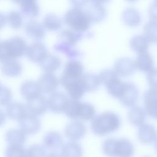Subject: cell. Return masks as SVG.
<instances>
[{"label": "cell", "mask_w": 157, "mask_h": 157, "mask_svg": "<svg viewBox=\"0 0 157 157\" xmlns=\"http://www.w3.org/2000/svg\"><path fill=\"white\" fill-rule=\"evenodd\" d=\"M47 54L45 45L40 41H36L28 46L25 55L30 61L39 64Z\"/></svg>", "instance_id": "14"}, {"label": "cell", "mask_w": 157, "mask_h": 157, "mask_svg": "<svg viewBox=\"0 0 157 157\" xmlns=\"http://www.w3.org/2000/svg\"><path fill=\"white\" fill-rule=\"evenodd\" d=\"M18 122L19 128L26 135L35 134L41 128V122L39 117L28 112Z\"/></svg>", "instance_id": "10"}, {"label": "cell", "mask_w": 157, "mask_h": 157, "mask_svg": "<svg viewBox=\"0 0 157 157\" xmlns=\"http://www.w3.org/2000/svg\"><path fill=\"white\" fill-rule=\"evenodd\" d=\"M80 100L70 99L69 103L64 110V113L69 119L73 120H78L80 108L81 105Z\"/></svg>", "instance_id": "37"}, {"label": "cell", "mask_w": 157, "mask_h": 157, "mask_svg": "<svg viewBox=\"0 0 157 157\" xmlns=\"http://www.w3.org/2000/svg\"><path fill=\"white\" fill-rule=\"evenodd\" d=\"M59 83L66 91L67 95L71 99L80 100L86 93L81 81V77L75 80L59 78Z\"/></svg>", "instance_id": "6"}, {"label": "cell", "mask_w": 157, "mask_h": 157, "mask_svg": "<svg viewBox=\"0 0 157 157\" xmlns=\"http://www.w3.org/2000/svg\"><path fill=\"white\" fill-rule=\"evenodd\" d=\"M90 0H69L72 7L80 8L84 7Z\"/></svg>", "instance_id": "45"}, {"label": "cell", "mask_w": 157, "mask_h": 157, "mask_svg": "<svg viewBox=\"0 0 157 157\" xmlns=\"http://www.w3.org/2000/svg\"><path fill=\"white\" fill-rule=\"evenodd\" d=\"M154 147H155V150L156 153H157V139H156L155 142H154Z\"/></svg>", "instance_id": "51"}, {"label": "cell", "mask_w": 157, "mask_h": 157, "mask_svg": "<svg viewBox=\"0 0 157 157\" xmlns=\"http://www.w3.org/2000/svg\"><path fill=\"white\" fill-rule=\"evenodd\" d=\"M53 48L55 51L65 55L67 57L71 59H75L80 55V52L75 47L67 45L66 44L57 41L55 44Z\"/></svg>", "instance_id": "35"}, {"label": "cell", "mask_w": 157, "mask_h": 157, "mask_svg": "<svg viewBox=\"0 0 157 157\" xmlns=\"http://www.w3.org/2000/svg\"><path fill=\"white\" fill-rule=\"evenodd\" d=\"M81 81L86 93L96 91L101 85L98 75L94 73L83 74L81 77Z\"/></svg>", "instance_id": "32"}, {"label": "cell", "mask_w": 157, "mask_h": 157, "mask_svg": "<svg viewBox=\"0 0 157 157\" xmlns=\"http://www.w3.org/2000/svg\"><path fill=\"white\" fill-rule=\"evenodd\" d=\"M143 103L147 115L157 120V88H150L145 91Z\"/></svg>", "instance_id": "9"}, {"label": "cell", "mask_w": 157, "mask_h": 157, "mask_svg": "<svg viewBox=\"0 0 157 157\" xmlns=\"http://www.w3.org/2000/svg\"><path fill=\"white\" fill-rule=\"evenodd\" d=\"M47 157H64L61 153L55 151H52L50 153H48Z\"/></svg>", "instance_id": "48"}, {"label": "cell", "mask_w": 157, "mask_h": 157, "mask_svg": "<svg viewBox=\"0 0 157 157\" xmlns=\"http://www.w3.org/2000/svg\"><path fill=\"white\" fill-rule=\"evenodd\" d=\"M7 23V16L4 13L0 12V30L5 27Z\"/></svg>", "instance_id": "46"}, {"label": "cell", "mask_w": 157, "mask_h": 157, "mask_svg": "<svg viewBox=\"0 0 157 157\" xmlns=\"http://www.w3.org/2000/svg\"><path fill=\"white\" fill-rule=\"evenodd\" d=\"M121 20L128 27H138L142 22V16L139 11L134 7H127L122 12Z\"/></svg>", "instance_id": "19"}, {"label": "cell", "mask_w": 157, "mask_h": 157, "mask_svg": "<svg viewBox=\"0 0 157 157\" xmlns=\"http://www.w3.org/2000/svg\"><path fill=\"white\" fill-rule=\"evenodd\" d=\"M26 136L20 128H12L6 132L5 140L9 145L23 146L27 139Z\"/></svg>", "instance_id": "27"}, {"label": "cell", "mask_w": 157, "mask_h": 157, "mask_svg": "<svg viewBox=\"0 0 157 157\" xmlns=\"http://www.w3.org/2000/svg\"><path fill=\"white\" fill-rule=\"evenodd\" d=\"M96 110L91 103L81 102L78 120L83 121H91L96 116Z\"/></svg>", "instance_id": "34"}, {"label": "cell", "mask_w": 157, "mask_h": 157, "mask_svg": "<svg viewBox=\"0 0 157 157\" xmlns=\"http://www.w3.org/2000/svg\"><path fill=\"white\" fill-rule=\"evenodd\" d=\"M28 113L26 105L20 102H12L6 107L7 118L18 121Z\"/></svg>", "instance_id": "22"}, {"label": "cell", "mask_w": 157, "mask_h": 157, "mask_svg": "<svg viewBox=\"0 0 157 157\" xmlns=\"http://www.w3.org/2000/svg\"><path fill=\"white\" fill-rule=\"evenodd\" d=\"M20 12L23 16L33 20L37 18L40 13V8L37 1L28 2L20 6Z\"/></svg>", "instance_id": "33"}, {"label": "cell", "mask_w": 157, "mask_h": 157, "mask_svg": "<svg viewBox=\"0 0 157 157\" xmlns=\"http://www.w3.org/2000/svg\"><path fill=\"white\" fill-rule=\"evenodd\" d=\"M147 116L144 108L136 105L130 108L128 113V120L132 126L139 127L145 123Z\"/></svg>", "instance_id": "26"}, {"label": "cell", "mask_w": 157, "mask_h": 157, "mask_svg": "<svg viewBox=\"0 0 157 157\" xmlns=\"http://www.w3.org/2000/svg\"><path fill=\"white\" fill-rule=\"evenodd\" d=\"M5 157H26V150L21 145H8L4 153Z\"/></svg>", "instance_id": "40"}, {"label": "cell", "mask_w": 157, "mask_h": 157, "mask_svg": "<svg viewBox=\"0 0 157 157\" xmlns=\"http://www.w3.org/2000/svg\"><path fill=\"white\" fill-rule=\"evenodd\" d=\"M83 34L77 33L71 29L61 31L58 36V41L75 47V45L82 39Z\"/></svg>", "instance_id": "29"}, {"label": "cell", "mask_w": 157, "mask_h": 157, "mask_svg": "<svg viewBox=\"0 0 157 157\" xmlns=\"http://www.w3.org/2000/svg\"><path fill=\"white\" fill-rule=\"evenodd\" d=\"M126 1L129 2H135L136 1H137V0H126Z\"/></svg>", "instance_id": "52"}, {"label": "cell", "mask_w": 157, "mask_h": 157, "mask_svg": "<svg viewBox=\"0 0 157 157\" xmlns=\"http://www.w3.org/2000/svg\"><path fill=\"white\" fill-rule=\"evenodd\" d=\"M155 2H157V0H155Z\"/></svg>", "instance_id": "55"}, {"label": "cell", "mask_w": 157, "mask_h": 157, "mask_svg": "<svg viewBox=\"0 0 157 157\" xmlns=\"http://www.w3.org/2000/svg\"><path fill=\"white\" fill-rule=\"evenodd\" d=\"M99 78L101 83L105 87H107L112 82L120 78L113 69H106L101 71L99 75Z\"/></svg>", "instance_id": "39"}, {"label": "cell", "mask_w": 157, "mask_h": 157, "mask_svg": "<svg viewBox=\"0 0 157 157\" xmlns=\"http://www.w3.org/2000/svg\"><path fill=\"white\" fill-rule=\"evenodd\" d=\"M1 71L7 77H17L21 74L22 66L18 59H9L1 63Z\"/></svg>", "instance_id": "21"}, {"label": "cell", "mask_w": 157, "mask_h": 157, "mask_svg": "<svg viewBox=\"0 0 157 157\" xmlns=\"http://www.w3.org/2000/svg\"><path fill=\"white\" fill-rule=\"evenodd\" d=\"M139 96V91L137 86L134 83L124 82L123 88L118 99L123 105L131 108L136 105Z\"/></svg>", "instance_id": "5"}, {"label": "cell", "mask_w": 157, "mask_h": 157, "mask_svg": "<svg viewBox=\"0 0 157 157\" xmlns=\"http://www.w3.org/2000/svg\"><path fill=\"white\" fill-rule=\"evenodd\" d=\"M143 36L150 43L157 42V22L148 21L144 26Z\"/></svg>", "instance_id": "36"}, {"label": "cell", "mask_w": 157, "mask_h": 157, "mask_svg": "<svg viewBox=\"0 0 157 157\" xmlns=\"http://www.w3.org/2000/svg\"><path fill=\"white\" fill-rule=\"evenodd\" d=\"M27 48L26 40L20 36L0 41V63L23 57L26 55Z\"/></svg>", "instance_id": "3"}, {"label": "cell", "mask_w": 157, "mask_h": 157, "mask_svg": "<svg viewBox=\"0 0 157 157\" xmlns=\"http://www.w3.org/2000/svg\"><path fill=\"white\" fill-rule=\"evenodd\" d=\"M11 1L13 3L20 6L24 3H26L28 2H32V1H36L37 0H11Z\"/></svg>", "instance_id": "49"}, {"label": "cell", "mask_w": 157, "mask_h": 157, "mask_svg": "<svg viewBox=\"0 0 157 157\" xmlns=\"http://www.w3.org/2000/svg\"><path fill=\"white\" fill-rule=\"evenodd\" d=\"M146 78L150 88H157V69L154 68L148 72Z\"/></svg>", "instance_id": "43"}, {"label": "cell", "mask_w": 157, "mask_h": 157, "mask_svg": "<svg viewBox=\"0 0 157 157\" xmlns=\"http://www.w3.org/2000/svg\"><path fill=\"white\" fill-rule=\"evenodd\" d=\"M61 63V60L58 56L48 53L39 65L44 72L54 73L59 69Z\"/></svg>", "instance_id": "24"}, {"label": "cell", "mask_w": 157, "mask_h": 157, "mask_svg": "<svg viewBox=\"0 0 157 157\" xmlns=\"http://www.w3.org/2000/svg\"><path fill=\"white\" fill-rule=\"evenodd\" d=\"M7 16V23L13 29H18L23 26V15L20 12L17 10L10 11Z\"/></svg>", "instance_id": "38"}, {"label": "cell", "mask_w": 157, "mask_h": 157, "mask_svg": "<svg viewBox=\"0 0 157 157\" xmlns=\"http://www.w3.org/2000/svg\"><path fill=\"white\" fill-rule=\"evenodd\" d=\"M26 105L28 113L40 117L45 114L48 110L47 99L41 94L27 101Z\"/></svg>", "instance_id": "16"}, {"label": "cell", "mask_w": 157, "mask_h": 157, "mask_svg": "<svg viewBox=\"0 0 157 157\" xmlns=\"http://www.w3.org/2000/svg\"><path fill=\"white\" fill-rule=\"evenodd\" d=\"M129 46L133 52L139 55L148 51L150 42L143 35L137 34L130 39Z\"/></svg>", "instance_id": "31"}, {"label": "cell", "mask_w": 157, "mask_h": 157, "mask_svg": "<svg viewBox=\"0 0 157 157\" xmlns=\"http://www.w3.org/2000/svg\"><path fill=\"white\" fill-rule=\"evenodd\" d=\"M20 92L21 96L26 101L42 94L37 82L32 80L24 81L20 86Z\"/></svg>", "instance_id": "18"}, {"label": "cell", "mask_w": 157, "mask_h": 157, "mask_svg": "<svg viewBox=\"0 0 157 157\" xmlns=\"http://www.w3.org/2000/svg\"><path fill=\"white\" fill-rule=\"evenodd\" d=\"M2 85H1V82H0V89H1V87H2Z\"/></svg>", "instance_id": "53"}, {"label": "cell", "mask_w": 157, "mask_h": 157, "mask_svg": "<svg viewBox=\"0 0 157 157\" xmlns=\"http://www.w3.org/2000/svg\"><path fill=\"white\" fill-rule=\"evenodd\" d=\"M42 93L52 94L55 91L59 86V79L54 73L44 72L39 77L37 81Z\"/></svg>", "instance_id": "11"}, {"label": "cell", "mask_w": 157, "mask_h": 157, "mask_svg": "<svg viewBox=\"0 0 157 157\" xmlns=\"http://www.w3.org/2000/svg\"><path fill=\"white\" fill-rule=\"evenodd\" d=\"M91 23H98L103 21L107 16V12L103 5L91 4L85 10Z\"/></svg>", "instance_id": "20"}, {"label": "cell", "mask_w": 157, "mask_h": 157, "mask_svg": "<svg viewBox=\"0 0 157 157\" xmlns=\"http://www.w3.org/2000/svg\"><path fill=\"white\" fill-rule=\"evenodd\" d=\"M7 116L6 113H4L2 110L0 109V127L2 126L6 122Z\"/></svg>", "instance_id": "47"}, {"label": "cell", "mask_w": 157, "mask_h": 157, "mask_svg": "<svg viewBox=\"0 0 157 157\" xmlns=\"http://www.w3.org/2000/svg\"><path fill=\"white\" fill-rule=\"evenodd\" d=\"M136 69L142 72L148 73L154 69V60L148 52L139 54L134 60Z\"/></svg>", "instance_id": "25"}, {"label": "cell", "mask_w": 157, "mask_h": 157, "mask_svg": "<svg viewBox=\"0 0 157 157\" xmlns=\"http://www.w3.org/2000/svg\"><path fill=\"white\" fill-rule=\"evenodd\" d=\"M148 13L151 20L157 22V2H154L150 6Z\"/></svg>", "instance_id": "44"}, {"label": "cell", "mask_w": 157, "mask_h": 157, "mask_svg": "<svg viewBox=\"0 0 157 157\" xmlns=\"http://www.w3.org/2000/svg\"><path fill=\"white\" fill-rule=\"evenodd\" d=\"M143 157H150V156H143Z\"/></svg>", "instance_id": "54"}, {"label": "cell", "mask_w": 157, "mask_h": 157, "mask_svg": "<svg viewBox=\"0 0 157 157\" xmlns=\"http://www.w3.org/2000/svg\"><path fill=\"white\" fill-rule=\"evenodd\" d=\"M120 116L112 111H105L96 116L91 120L90 128L98 136H105L116 132L121 126Z\"/></svg>", "instance_id": "1"}, {"label": "cell", "mask_w": 157, "mask_h": 157, "mask_svg": "<svg viewBox=\"0 0 157 157\" xmlns=\"http://www.w3.org/2000/svg\"><path fill=\"white\" fill-rule=\"evenodd\" d=\"M134 60L128 57L120 58L116 60L113 70L119 77H128L134 74L136 71Z\"/></svg>", "instance_id": "12"}, {"label": "cell", "mask_w": 157, "mask_h": 157, "mask_svg": "<svg viewBox=\"0 0 157 157\" xmlns=\"http://www.w3.org/2000/svg\"><path fill=\"white\" fill-rule=\"evenodd\" d=\"M92 4H99V5H103L104 4L107 3L110 0H90Z\"/></svg>", "instance_id": "50"}, {"label": "cell", "mask_w": 157, "mask_h": 157, "mask_svg": "<svg viewBox=\"0 0 157 157\" xmlns=\"http://www.w3.org/2000/svg\"><path fill=\"white\" fill-rule=\"evenodd\" d=\"M102 151L107 157H133L135 147L127 138H108L102 144Z\"/></svg>", "instance_id": "2"}, {"label": "cell", "mask_w": 157, "mask_h": 157, "mask_svg": "<svg viewBox=\"0 0 157 157\" xmlns=\"http://www.w3.org/2000/svg\"><path fill=\"white\" fill-rule=\"evenodd\" d=\"M47 149L43 145L34 144L26 150V157H47Z\"/></svg>", "instance_id": "41"}, {"label": "cell", "mask_w": 157, "mask_h": 157, "mask_svg": "<svg viewBox=\"0 0 157 157\" xmlns=\"http://www.w3.org/2000/svg\"><path fill=\"white\" fill-rule=\"evenodd\" d=\"M69 100L66 94L61 91H55L50 94L47 99L48 109L55 114L63 113L64 112Z\"/></svg>", "instance_id": "7"}, {"label": "cell", "mask_w": 157, "mask_h": 157, "mask_svg": "<svg viewBox=\"0 0 157 157\" xmlns=\"http://www.w3.org/2000/svg\"><path fill=\"white\" fill-rule=\"evenodd\" d=\"M86 131V127L82 121L73 120L66 126L64 134L69 141L77 142L84 137Z\"/></svg>", "instance_id": "8"}, {"label": "cell", "mask_w": 157, "mask_h": 157, "mask_svg": "<svg viewBox=\"0 0 157 157\" xmlns=\"http://www.w3.org/2000/svg\"><path fill=\"white\" fill-rule=\"evenodd\" d=\"M12 93L11 90L6 86H2L0 89V105L7 107L12 102Z\"/></svg>", "instance_id": "42"}, {"label": "cell", "mask_w": 157, "mask_h": 157, "mask_svg": "<svg viewBox=\"0 0 157 157\" xmlns=\"http://www.w3.org/2000/svg\"><path fill=\"white\" fill-rule=\"evenodd\" d=\"M61 153L64 157H82L83 150L77 142L69 141L63 144Z\"/></svg>", "instance_id": "30"}, {"label": "cell", "mask_w": 157, "mask_h": 157, "mask_svg": "<svg viewBox=\"0 0 157 157\" xmlns=\"http://www.w3.org/2000/svg\"><path fill=\"white\" fill-rule=\"evenodd\" d=\"M26 34L30 38L39 41L45 36V29L42 23L35 20H29L25 25Z\"/></svg>", "instance_id": "17"}, {"label": "cell", "mask_w": 157, "mask_h": 157, "mask_svg": "<svg viewBox=\"0 0 157 157\" xmlns=\"http://www.w3.org/2000/svg\"><path fill=\"white\" fill-rule=\"evenodd\" d=\"M63 22L71 29L82 34L88 31L91 24L85 11L77 7H72L65 13Z\"/></svg>", "instance_id": "4"}, {"label": "cell", "mask_w": 157, "mask_h": 157, "mask_svg": "<svg viewBox=\"0 0 157 157\" xmlns=\"http://www.w3.org/2000/svg\"><path fill=\"white\" fill-rule=\"evenodd\" d=\"M63 138L62 135L57 131H50L47 132L43 138V145L52 151H55L62 147Z\"/></svg>", "instance_id": "23"}, {"label": "cell", "mask_w": 157, "mask_h": 157, "mask_svg": "<svg viewBox=\"0 0 157 157\" xmlns=\"http://www.w3.org/2000/svg\"><path fill=\"white\" fill-rule=\"evenodd\" d=\"M42 25L45 30L51 32L59 31L63 26V20L56 13H49L45 15Z\"/></svg>", "instance_id": "28"}, {"label": "cell", "mask_w": 157, "mask_h": 157, "mask_svg": "<svg viewBox=\"0 0 157 157\" xmlns=\"http://www.w3.org/2000/svg\"><path fill=\"white\" fill-rule=\"evenodd\" d=\"M137 139L144 145L153 144L157 139V129L151 124L144 123L138 127Z\"/></svg>", "instance_id": "15"}, {"label": "cell", "mask_w": 157, "mask_h": 157, "mask_svg": "<svg viewBox=\"0 0 157 157\" xmlns=\"http://www.w3.org/2000/svg\"><path fill=\"white\" fill-rule=\"evenodd\" d=\"M83 72L84 67L80 61L71 59L66 63L60 78L68 80L78 79L83 75Z\"/></svg>", "instance_id": "13"}]
</instances>
